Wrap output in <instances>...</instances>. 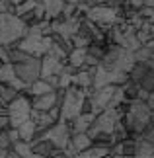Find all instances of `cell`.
I'll list each match as a JSON object with an SVG mask.
<instances>
[{
  "label": "cell",
  "mask_w": 154,
  "mask_h": 158,
  "mask_svg": "<svg viewBox=\"0 0 154 158\" xmlns=\"http://www.w3.org/2000/svg\"><path fill=\"white\" fill-rule=\"evenodd\" d=\"M12 148L16 150L18 154H20V158H29V156H35L33 154V147L29 141H23V139H20V141H16L14 144H12Z\"/></svg>",
  "instance_id": "obj_22"
},
{
  "label": "cell",
  "mask_w": 154,
  "mask_h": 158,
  "mask_svg": "<svg viewBox=\"0 0 154 158\" xmlns=\"http://www.w3.org/2000/svg\"><path fill=\"white\" fill-rule=\"evenodd\" d=\"M16 6L10 2V0H0V14H14Z\"/></svg>",
  "instance_id": "obj_31"
},
{
  "label": "cell",
  "mask_w": 154,
  "mask_h": 158,
  "mask_svg": "<svg viewBox=\"0 0 154 158\" xmlns=\"http://www.w3.org/2000/svg\"><path fill=\"white\" fill-rule=\"evenodd\" d=\"M78 156L82 158H100V156H109V148L107 147H98V144H92L86 150H82Z\"/></svg>",
  "instance_id": "obj_24"
},
{
  "label": "cell",
  "mask_w": 154,
  "mask_h": 158,
  "mask_svg": "<svg viewBox=\"0 0 154 158\" xmlns=\"http://www.w3.org/2000/svg\"><path fill=\"white\" fill-rule=\"evenodd\" d=\"M45 80H47L49 84H51V86H53L55 90H57V88L60 86V76H59V74H51V76H47Z\"/></svg>",
  "instance_id": "obj_32"
},
{
  "label": "cell",
  "mask_w": 154,
  "mask_h": 158,
  "mask_svg": "<svg viewBox=\"0 0 154 158\" xmlns=\"http://www.w3.org/2000/svg\"><path fill=\"white\" fill-rule=\"evenodd\" d=\"M27 29H29V26L20 16L4 14V22H2V27H0V43H6V45L18 43L22 37L27 35Z\"/></svg>",
  "instance_id": "obj_2"
},
{
  "label": "cell",
  "mask_w": 154,
  "mask_h": 158,
  "mask_svg": "<svg viewBox=\"0 0 154 158\" xmlns=\"http://www.w3.org/2000/svg\"><path fill=\"white\" fill-rule=\"evenodd\" d=\"M41 4L45 6L47 20H53V18H59L63 14V8H65L66 0H41Z\"/></svg>",
  "instance_id": "obj_15"
},
{
  "label": "cell",
  "mask_w": 154,
  "mask_h": 158,
  "mask_svg": "<svg viewBox=\"0 0 154 158\" xmlns=\"http://www.w3.org/2000/svg\"><path fill=\"white\" fill-rule=\"evenodd\" d=\"M70 39H72V45L74 47H88L92 43V39L86 37V35H82V33H74Z\"/></svg>",
  "instance_id": "obj_28"
},
{
  "label": "cell",
  "mask_w": 154,
  "mask_h": 158,
  "mask_svg": "<svg viewBox=\"0 0 154 158\" xmlns=\"http://www.w3.org/2000/svg\"><path fill=\"white\" fill-rule=\"evenodd\" d=\"M37 2H41V0H37Z\"/></svg>",
  "instance_id": "obj_45"
},
{
  "label": "cell",
  "mask_w": 154,
  "mask_h": 158,
  "mask_svg": "<svg viewBox=\"0 0 154 158\" xmlns=\"http://www.w3.org/2000/svg\"><path fill=\"white\" fill-rule=\"evenodd\" d=\"M65 63L66 60L55 57L53 53H47L41 57V78H47L51 74H60L65 69Z\"/></svg>",
  "instance_id": "obj_10"
},
{
  "label": "cell",
  "mask_w": 154,
  "mask_h": 158,
  "mask_svg": "<svg viewBox=\"0 0 154 158\" xmlns=\"http://www.w3.org/2000/svg\"><path fill=\"white\" fill-rule=\"evenodd\" d=\"M14 69H16V74L18 78L31 86L35 80L41 78V59L39 57H29L27 60H22V63H14Z\"/></svg>",
  "instance_id": "obj_5"
},
{
  "label": "cell",
  "mask_w": 154,
  "mask_h": 158,
  "mask_svg": "<svg viewBox=\"0 0 154 158\" xmlns=\"http://www.w3.org/2000/svg\"><path fill=\"white\" fill-rule=\"evenodd\" d=\"M150 117H152V109L146 106V102L144 100H133V102H129V109L123 115V121H125L131 137L139 139L152 125Z\"/></svg>",
  "instance_id": "obj_1"
},
{
  "label": "cell",
  "mask_w": 154,
  "mask_h": 158,
  "mask_svg": "<svg viewBox=\"0 0 154 158\" xmlns=\"http://www.w3.org/2000/svg\"><path fill=\"white\" fill-rule=\"evenodd\" d=\"M12 144H14V143H12V139L8 135V127H6V129L0 131V148H10Z\"/></svg>",
  "instance_id": "obj_29"
},
{
  "label": "cell",
  "mask_w": 154,
  "mask_h": 158,
  "mask_svg": "<svg viewBox=\"0 0 154 158\" xmlns=\"http://www.w3.org/2000/svg\"><path fill=\"white\" fill-rule=\"evenodd\" d=\"M70 147H74V150L80 154L82 150H86L88 147H92V137L88 135V133H72Z\"/></svg>",
  "instance_id": "obj_16"
},
{
  "label": "cell",
  "mask_w": 154,
  "mask_h": 158,
  "mask_svg": "<svg viewBox=\"0 0 154 158\" xmlns=\"http://www.w3.org/2000/svg\"><path fill=\"white\" fill-rule=\"evenodd\" d=\"M119 119H121V117L117 115V109H115V107L103 109V111H100V113L96 115V119H94V123H92V127H90L88 135L94 137L96 133H113L115 123H117Z\"/></svg>",
  "instance_id": "obj_6"
},
{
  "label": "cell",
  "mask_w": 154,
  "mask_h": 158,
  "mask_svg": "<svg viewBox=\"0 0 154 158\" xmlns=\"http://www.w3.org/2000/svg\"><path fill=\"white\" fill-rule=\"evenodd\" d=\"M127 6L133 10H140L144 6V0H127Z\"/></svg>",
  "instance_id": "obj_33"
},
{
  "label": "cell",
  "mask_w": 154,
  "mask_h": 158,
  "mask_svg": "<svg viewBox=\"0 0 154 158\" xmlns=\"http://www.w3.org/2000/svg\"><path fill=\"white\" fill-rule=\"evenodd\" d=\"M107 84H111V80H109V70L103 69L102 64H98L96 66V72H94V84H92V88L98 90V88L107 86Z\"/></svg>",
  "instance_id": "obj_20"
},
{
  "label": "cell",
  "mask_w": 154,
  "mask_h": 158,
  "mask_svg": "<svg viewBox=\"0 0 154 158\" xmlns=\"http://www.w3.org/2000/svg\"><path fill=\"white\" fill-rule=\"evenodd\" d=\"M2 22H4V14H0V27H2Z\"/></svg>",
  "instance_id": "obj_42"
},
{
  "label": "cell",
  "mask_w": 154,
  "mask_h": 158,
  "mask_svg": "<svg viewBox=\"0 0 154 158\" xmlns=\"http://www.w3.org/2000/svg\"><path fill=\"white\" fill-rule=\"evenodd\" d=\"M18 131H20V139H23V141H33L35 133H37V125H35V119L29 117L27 121H23V123L18 127Z\"/></svg>",
  "instance_id": "obj_18"
},
{
  "label": "cell",
  "mask_w": 154,
  "mask_h": 158,
  "mask_svg": "<svg viewBox=\"0 0 154 158\" xmlns=\"http://www.w3.org/2000/svg\"><path fill=\"white\" fill-rule=\"evenodd\" d=\"M144 4L146 6H154V0H144Z\"/></svg>",
  "instance_id": "obj_40"
},
{
  "label": "cell",
  "mask_w": 154,
  "mask_h": 158,
  "mask_svg": "<svg viewBox=\"0 0 154 158\" xmlns=\"http://www.w3.org/2000/svg\"><path fill=\"white\" fill-rule=\"evenodd\" d=\"M0 82L10 84V86L18 88L20 92H26V88H27V84H23L20 78H18L14 63H2V64H0Z\"/></svg>",
  "instance_id": "obj_11"
},
{
  "label": "cell",
  "mask_w": 154,
  "mask_h": 158,
  "mask_svg": "<svg viewBox=\"0 0 154 158\" xmlns=\"http://www.w3.org/2000/svg\"><path fill=\"white\" fill-rule=\"evenodd\" d=\"M35 6H37V0H23L22 4L16 6V12H14V14L16 16H23V14H27V12H31Z\"/></svg>",
  "instance_id": "obj_27"
},
{
  "label": "cell",
  "mask_w": 154,
  "mask_h": 158,
  "mask_svg": "<svg viewBox=\"0 0 154 158\" xmlns=\"http://www.w3.org/2000/svg\"><path fill=\"white\" fill-rule=\"evenodd\" d=\"M106 4L111 8H123V6H127V0H106Z\"/></svg>",
  "instance_id": "obj_34"
},
{
  "label": "cell",
  "mask_w": 154,
  "mask_h": 158,
  "mask_svg": "<svg viewBox=\"0 0 154 158\" xmlns=\"http://www.w3.org/2000/svg\"><path fill=\"white\" fill-rule=\"evenodd\" d=\"M10 2H12V4H14V6H18V4H22V2H23V0H10Z\"/></svg>",
  "instance_id": "obj_39"
},
{
  "label": "cell",
  "mask_w": 154,
  "mask_h": 158,
  "mask_svg": "<svg viewBox=\"0 0 154 158\" xmlns=\"http://www.w3.org/2000/svg\"><path fill=\"white\" fill-rule=\"evenodd\" d=\"M129 78H131L133 82H137L143 90H146V92H152L154 90V69L148 66V63L137 60L135 66L129 70Z\"/></svg>",
  "instance_id": "obj_7"
},
{
  "label": "cell",
  "mask_w": 154,
  "mask_h": 158,
  "mask_svg": "<svg viewBox=\"0 0 154 158\" xmlns=\"http://www.w3.org/2000/svg\"><path fill=\"white\" fill-rule=\"evenodd\" d=\"M31 117L35 119L37 131H47V129H51V127L57 123V121L51 117L49 111H37V109H31Z\"/></svg>",
  "instance_id": "obj_14"
},
{
  "label": "cell",
  "mask_w": 154,
  "mask_h": 158,
  "mask_svg": "<svg viewBox=\"0 0 154 158\" xmlns=\"http://www.w3.org/2000/svg\"><path fill=\"white\" fill-rule=\"evenodd\" d=\"M123 90H125V96H127V100L129 102H133V100H139V90H140V86L137 82H133L131 78L123 84Z\"/></svg>",
  "instance_id": "obj_25"
},
{
  "label": "cell",
  "mask_w": 154,
  "mask_h": 158,
  "mask_svg": "<svg viewBox=\"0 0 154 158\" xmlns=\"http://www.w3.org/2000/svg\"><path fill=\"white\" fill-rule=\"evenodd\" d=\"M0 106H6V102L2 100V96H0Z\"/></svg>",
  "instance_id": "obj_43"
},
{
  "label": "cell",
  "mask_w": 154,
  "mask_h": 158,
  "mask_svg": "<svg viewBox=\"0 0 154 158\" xmlns=\"http://www.w3.org/2000/svg\"><path fill=\"white\" fill-rule=\"evenodd\" d=\"M10 127V115H0V129Z\"/></svg>",
  "instance_id": "obj_36"
},
{
  "label": "cell",
  "mask_w": 154,
  "mask_h": 158,
  "mask_svg": "<svg viewBox=\"0 0 154 158\" xmlns=\"http://www.w3.org/2000/svg\"><path fill=\"white\" fill-rule=\"evenodd\" d=\"M143 137L146 139V141H150V143H154V125H150L148 129H146V131L143 133Z\"/></svg>",
  "instance_id": "obj_35"
},
{
  "label": "cell",
  "mask_w": 154,
  "mask_h": 158,
  "mask_svg": "<svg viewBox=\"0 0 154 158\" xmlns=\"http://www.w3.org/2000/svg\"><path fill=\"white\" fill-rule=\"evenodd\" d=\"M22 92L18 88L14 86H10V84H4V82H0V96H2V100L6 102V106L10 104V102H14L18 96H20Z\"/></svg>",
  "instance_id": "obj_23"
},
{
  "label": "cell",
  "mask_w": 154,
  "mask_h": 158,
  "mask_svg": "<svg viewBox=\"0 0 154 158\" xmlns=\"http://www.w3.org/2000/svg\"><path fill=\"white\" fill-rule=\"evenodd\" d=\"M150 119H152V125H154V111H152V117Z\"/></svg>",
  "instance_id": "obj_44"
},
{
  "label": "cell",
  "mask_w": 154,
  "mask_h": 158,
  "mask_svg": "<svg viewBox=\"0 0 154 158\" xmlns=\"http://www.w3.org/2000/svg\"><path fill=\"white\" fill-rule=\"evenodd\" d=\"M86 55H88L86 47H72V51L69 53L66 63L72 64V66H76V69H80V66H84V63H86Z\"/></svg>",
  "instance_id": "obj_19"
},
{
  "label": "cell",
  "mask_w": 154,
  "mask_h": 158,
  "mask_svg": "<svg viewBox=\"0 0 154 158\" xmlns=\"http://www.w3.org/2000/svg\"><path fill=\"white\" fill-rule=\"evenodd\" d=\"M115 88H117V84H107V86H103V88L94 90V94H92V111L96 115L109 107L111 98L115 94Z\"/></svg>",
  "instance_id": "obj_9"
},
{
  "label": "cell",
  "mask_w": 154,
  "mask_h": 158,
  "mask_svg": "<svg viewBox=\"0 0 154 158\" xmlns=\"http://www.w3.org/2000/svg\"><path fill=\"white\" fill-rule=\"evenodd\" d=\"M146 106H148V107L152 109V111H154V90L148 94V98H146Z\"/></svg>",
  "instance_id": "obj_37"
},
{
  "label": "cell",
  "mask_w": 154,
  "mask_h": 158,
  "mask_svg": "<svg viewBox=\"0 0 154 158\" xmlns=\"http://www.w3.org/2000/svg\"><path fill=\"white\" fill-rule=\"evenodd\" d=\"M20 49H23L26 53L29 55H33V57H43V55H47L49 49H51V45H53V35H33V33H27L26 37H22L18 43Z\"/></svg>",
  "instance_id": "obj_3"
},
{
  "label": "cell",
  "mask_w": 154,
  "mask_h": 158,
  "mask_svg": "<svg viewBox=\"0 0 154 158\" xmlns=\"http://www.w3.org/2000/svg\"><path fill=\"white\" fill-rule=\"evenodd\" d=\"M135 156H154V143L146 141L144 137L137 139V152Z\"/></svg>",
  "instance_id": "obj_21"
},
{
  "label": "cell",
  "mask_w": 154,
  "mask_h": 158,
  "mask_svg": "<svg viewBox=\"0 0 154 158\" xmlns=\"http://www.w3.org/2000/svg\"><path fill=\"white\" fill-rule=\"evenodd\" d=\"M94 119H96V113H92V111H82L80 115H76L72 121H69L70 131H72V133H88L90 127H92V123H94Z\"/></svg>",
  "instance_id": "obj_12"
},
{
  "label": "cell",
  "mask_w": 154,
  "mask_h": 158,
  "mask_svg": "<svg viewBox=\"0 0 154 158\" xmlns=\"http://www.w3.org/2000/svg\"><path fill=\"white\" fill-rule=\"evenodd\" d=\"M31 147L35 156H51L55 144L51 139H39V141H31Z\"/></svg>",
  "instance_id": "obj_17"
},
{
  "label": "cell",
  "mask_w": 154,
  "mask_h": 158,
  "mask_svg": "<svg viewBox=\"0 0 154 158\" xmlns=\"http://www.w3.org/2000/svg\"><path fill=\"white\" fill-rule=\"evenodd\" d=\"M90 2L96 6V4H106V0H90Z\"/></svg>",
  "instance_id": "obj_38"
},
{
  "label": "cell",
  "mask_w": 154,
  "mask_h": 158,
  "mask_svg": "<svg viewBox=\"0 0 154 158\" xmlns=\"http://www.w3.org/2000/svg\"><path fill=\"white\" fill-rule=\"evenodd\" d=\"M139 14L143 16V20H146V22H154V6H143V8L139 10Z\"/></svg>",
  "instance_id": "obj_30"
},
{
  "label": "cell",
  "mask_w": 154,
  "mask_h": 158,
  "mask_svg": "<svg viewBox=\"0 0 154 158\" xmlns=\"http://www.w3.org/2000/svg\"><path fill=\"white\" fill-rule=\"evenodd\" d=\"M31 106L37 111H49L53 106H57V90L49 94H41V96H33L31 98Z\"/></svg>",
  "instance_id": "obj_13"
},
{
  "label": "cell",
  "mask_w": 154,
  "mask_h": 158,
  "mask_svg": "<svg viewBox=\"0 0 154 158\" xmlns=\"http://www.w3.org/2000/svg\"><path fill=\"white\" fill-rule=\"evenodd\" d=\"M31 98L27 94H20L14 102L8 104V115H10V127H20L23 121L31 117Z\"/></svg>",
  "instance_id": "obj_4"
},
{
  "label": "cell",
  "mask_w": 154,
  "mask_h": 158,
  "mask_svg": "<svg viewBox=\"0 0 154 158\" xmlns=\"http://www.w3.org/2000/svg\"><path fill=\"white\" fill-rule=\"evenodd\" d=\"M47 139H51L55 147L66 148L70 144V139H72V131H70L69 121L60 119V121H57V123L51 127V129H47Z\"/></svg>",
  "instance_id": "obj_8"
},
{
  "label": "cell",
  "mask_w": 154,
  "mask_h": 158,
  "mask_svg": "<svg viewBox=\"0 0 154 158\" xmlns=\"http://www.w3.org/2000/svg\"><path fill=\"white\" fill-rule=\"evenodd\" d=\"M66 2H70V4H80L82 0H66Z\"/></svg>",
  "instance_id": "obj_41"
},
{
  "label": "cell",
  "mask_w": 154,
  "mask_h": 158,
  "mask_svg": "<svg viewBox=\"0 0 154 158\" xmlns=\"http://www.w3.org/2000/svg\"><path fill=\"white\" fill-rule=\"evenodd\" d=\"M135 152H137V139L135 137L123 139V156H135Z\"/></svg>",
  "instance_id": "obj_26"
}]
</instances>
